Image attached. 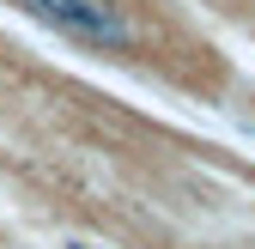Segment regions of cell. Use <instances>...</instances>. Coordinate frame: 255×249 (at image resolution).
<instances>
[{"instance_id":"1","label":"cell","mask_w":255,"mask_h":249,"mask_svg":"<svg viewBox=\"0 0 255 249\" xmlns=\"http://www.w3.org/2000/svg\"><path fill=\"white\" fill-rule=\"evenodd\" d=\"M18 6L61 30L67 43H85V49H104V55H122V49H134V24H128L110 0H18Z\"/></svg>"}]
</instances>
